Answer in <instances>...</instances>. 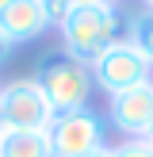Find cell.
Here are the masks:
<instances>
[{
    "label": "cell",
    "mask_w": 153,
    "mask_h": 157,
    "mask_svg": "<svg viewBox=\"0 0 153 157\" xmlns=\"http://www.w3.org/2000/svg\"><path fill=\"white\" fill-rule=\"evenodd\" d=\"M134 15L119 12L115 0H96V4H76L73 15L61 23V50L73 54L80 61H92L99 50H107L111 42L130 38Z\"/></svg>",
    "instance_id": "cell-1"
},
{
    "label": "cell",
    "mask_w": 153,
    "mask_h": 157,
    "mask_svg": "<svg viewBox=\"0 0 153 157\" xmlns=\"http://www.w3.org/2000/svg\"><path fill=\"white\" fill-rule=\"evenodd\" d=\"M38 88L46 92L54 111H76V107H88L92 92H96V81H92V65L65 50H54L38 61L35 73Z\"/></svg>",
    "instance_id": "cell-2"
},
{
    "label": "cell",
    "mask_w": 153,
    "mask_h": 157,
    "mask_svg": "<svg viewBox=\"0 0 153 157\" xmlns=\"http://www.w3.org/2000/svg\"><path fill=\"white\" fill-rule=\"evenodd\" d=\"M88 65H92V81H96V88L103 92L107 100L119 96V92H126V88H138V84L153 81V61L145 58L130 38L111 42L107 50H99Z\"/></svg>",
    "instance_id": "cell-3"
},
{
    "label": "cell",
    "mask_w": 153,
    "mask_h": 157,
    "mask_svg": "<svg viewBox=\"0 0 153 157\" xmlns=\"http://www.w3.org/2000/svg\"><path fill=\"white\" fill-rule=\"evenodd\" d=\"M54 107L46 92L38 88L35 77H19V81L0 84V123L4 130H46L54 123Z\"/></svg>",
    "instance_id": "cell-4"
},
{
    "label": "cell",
    "mask_w": 153,
    "mask_h": 157,
    "mask_svg": "<svg viewBox=\"0 0 153 157\" xmlns=\"http://www.w3.org/2000/svg\"><path fill=\"white\" fill-rule=\"evenodd\" d=\"M54 146V157H80L99 146H107V127L92 107H76V111H58L54 123L46 127Z\"/></svg>",
    "instance_id": "cell-5"
},
{
    "label": "cell",
    "mask_w": 153,
    "mask_h": 157,
    "mask_svg": "<svg viewBox=\"0 0 153 157\" xmlns=\"http://www.w3.org/2000/svg\"><path fill=\"white\" fill-rule=\"evenodd\" d=\"M107 119H111V127L119 130V134L145 138L149 127H153V81L111 96L107 100Z\"/></svg>",
    "instance_id": "cell-6"
},
{
    "label": "cell",
    "mask_w": 153,
    "mask_h": 157,
    "mask_svg": "<svg viewBox=\"0 0 153 157\" xmlns=\"http://www.w3.org/2000/svg\"><path fill=\"white\" fill-rule=\"evenodd\" d=\"M46 27H50V19L42 12V0H8V4H0V31L15 46L35 42Z\"/></svg>",
    "instance_id": "cell-7"
},
{
    "label": "cell",
    "mask_w": 153,
    "mask_h": 157,
    "mask_svg": "<svg viewBox=\"0 0 153 157\" xmlns=\"http://www.w3.org/2000/svg\"><path fill=\"white\" fill-rule=\"evenodd\" d=\"M0 157H54L50 134L46 130H4Z\"/></svg>",
    "instance_id": "cell-8"
},
{
    "label": "cell",
    "mask_w": 153,
    "mask_h": 157,
    "mask_svg": "<svg viewBox=\"0 0 153 157\" xmlns=\"http://www.w3.org/2000/svg\"><path fill=\"white\" fill-rule=\"evenodd\" d=\"M130 42L153 61V12H142L134 15V27H130Z\"/></svg>",
    "instance_id": "cell-9"
},
{
    "label": "cell",
    "mask_w": 153,
    "mask_h": 157,
    "mask_svg": "<svg viewBox=\"0 0 153 157\" xmlns=\"http://www.w3.org/2000/svg\"><path fill=\"white\" fill-rule=\"evenodd\" d=\"M111 150H115V157H153V142L149 138H126Z\"/></svg>",
    "instance_id": "cell-10"
},
{
    "label": "cell",
    "mask_w": 153,
    "mask_h": 157,
    "mask_svg": "<svg viewBox=\"0 0 153 157\" xmlns=\"http://www.w3.org/2000/svg\"><path fill=\"white\" fill-rule=\"evenodd\" d=\"M73 0H42V12H46V19H50V27H61V23L73 15Z\"/></svg>",
    "instance_id": "cell-11"
},
{
    "label": "cell",
    "mask_w": 153,
    "mask_h": 157,
    "mask_svg": "<svg viewBox=\"0 0 153 157\" xmlns=\"http://www.w3.org/2000/svg\"><path fill=\"white\" fill-rule=\"evenodd\" d=\"M12 54H15V42L4 35V31H0V69H4L8 61H12Z\"/></svg>",
    "instance_id": "cell-12"
},
{
    "label": "cell",
    "mask_w": 153,
    "mask_h": 157,
    "mask_svg": "<svg viewBox=\"0 0 153 157\" xmlns=\"http://www.w3.org/2000/svg\"><path fill=\"white\" fill-rule=\"evenodd\" d=\"M80 157H115L111 146H99V150H92V153H80Z\"/></svg>",
    "instance_id": "cell-13"
},
{
    "label": "cell",
    "mask_w": 153,
    "mask_h": 157,
    "mask_svg": "<svg viewBox=\"0 0 153 157\" xmlns=\"http://www.w3.org/2000/svg\"><path fill=\"white\" fill-rule=\"evenodd\" d=\"M142 4H145V12H153V0H142Z\"/></svg>",
    "instance_id": "cell-14"
},
{
    "label": "cell",
    "mask_w": 153,
    "mask_h": 157,
    "mask_svg": "<svg viewBox=\"0 0 153 157\" xmlns=\"http://www.w3.org/2000/svg\"><path fill=\"white\" fill-rule=\"evenodd\" d=\"M73 4H96V0H73Z\"/></svg>",
    "instance_id": "cell-15"
},
{
    "label": "cell",
    "mask_w": 153,
    "mask_h": 157,
    "mask_svg": "<svg viewBox=\"0 0 153 157\" xmlns=\"http://www.w3.org/2000/svg\"><path fill=\"white\" fill-rule=\"evenodd\" d=\"M145 138H149V142H153V127H149V134H145Z\"/></svg>",
    "instance_id": "cell-16"
},
{
    "label": "cell",
    "mask_w": 153,
    "mask_h": 157,
    "mask_svg": "<svg viewBox=\"0 0 153 157\" xmlns=\"http://www.w3.org/2000/svg\"><path fill=\"white\" fill-rule=\"evenodd\" d=\"M0 134H4V123H0Z\"/></svg>",
    "instance_id": "cell-17"
},
{
    "label": "cell",
    "mask_w": 153,
    "mask_h": 157,
    "mask_svg": "<svg viewBox=\"0 0 153 157\" xmlns=\"http://www.w3.org/2000/svg\"><path fill=\"white\" fill-rule=\"evenodd\" d=\"M0 4H8V0H0Z\"/></svg>",
    "instance_id": "cell-18"
}]
</instances>
